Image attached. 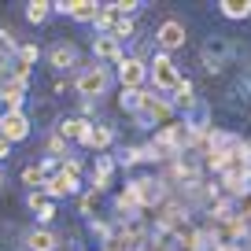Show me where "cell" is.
I'll list each match as a JSON object with an SVG mask.
<instances>
[{
  "mask_svg": "<svg viewBox=\"0 0 251 251\" xmlns=\"http://www.w3.org/2000/svg\"><path fill=\"white\" fill-rule=\"evenodd\" d=\"M111 81H115V71L93 59V63H85V67H78V74H74V93L81 96V103H93V100H100V96H107Z\"/></svg>",
  "mask_w": 251,
  "mask_h": 251,
  "instance_id": "6da1fadb",
  "label": "cell"
},
{
  "mask_svg": "<svg viewBox=\"0 0 251 251\" xmlns=\"http://www.w3.org/2000/svg\"><path fill=\"white\" fill-rule=\"evenodd\" d=\"M148 81H151V93H174V89L181 85V71H177V63H174V55L151 52V59H148Z\"/></svg>",
  "mask_w": 251,
  "mask_h": 251,
  "instance_id": "7a4b0ae2",
  "label": "cell"
},
{
  "mask_svg": "<svg viewBox=\"0 0 251 251\" xmlns=\"http://www.w3.org/2000/svg\"><path fill=\"white\" fill-rule=\"evenodd\" d=\"M137 126H170L174 118V103L166 100V96H155L151 89H144V100L141 107H137Z\"/></svg>",
  "mask_w": 251,
  "mask_h": 251,
  "instance_id": "3957f363",
  "label": "cell"
},
{
  "mask_svg": "<svg viewBox=\"0 0 251 251\" xmlns=\"http://www.w3.org/2000/svg\"><path fill=\"white\" fill-rule=\"evenodd\" d=\"M218 188H222V196H229V200H244V196H251V166H244V163H229V170H222L218 174Z\"/></svg>",
  "mask_w": 251,
  "mask_h": 251,
  "instance_id": "277c9868",
  "label": "cell"
},
{
  "mask_svg": "<svg viewBox=\"0 0 251 251\" xmlns=\"http://www.w3.org/2000/svg\"><path fill=\"white\" fill-rule=\"evenodd\" d=\"M129 188H133V196H137V203H141V211L163 207L166 196H170V185H166L163 177H133V181H129Z\"/></svg>",
  "mask_w": 251,
  "mask_h": 251,
  "instance_id": "5b68a950",
  "label": "cell"
},
{
  "mask_svg": "<svg viewBox=\"0 0 251 251\" xmlns=\"http://www.w3.org/2000/svg\"><path fill=\"white\" fill-rule=\"evenodd\" d=\"M115 78L122 89H144L148 85V63L137 59V55H122L115 63Z\"/></svg>",
  "mask_w": 251,
  "mask_h": 251,
  "instance_id": "8992f818",
  "label": "cell"
},
{
  "mask_svg": "<svg viewBox=\"0 0 251 251\" xmlns=\"http://www.w3.org/2000/svg\"><path fill=\"white\" fill-rule=\"evenodd\" d=\"M185 41H188V30H185L181 19H163V23H159V30H155V52L170 55L174 48H181Z\"/></svg>",
  "mask_w": 251,
  "mask_h": 251,
  "instance_id": "52a82bcc",
  "label": "cell"
},
{
  "mask_svg": "<svg viewBox=\"0 0 251 251\" xmlns=\"http://www.w3.org/2000/svg\"><path fill=\"white\" fill-rule=\"evenodd\" d=\"M52 11H55V15L74 19V23H96V15H100V4H96V0H55Z\"/></svg>",
  "mask_w": 251,
  "mask_h": 251,
  "instance_id": "ba28073f",
  "label": "cell"
},
{
  "mask_svg": "<svg viewBox=\"0 0 251 251\" xmlns=\"http://www.w3.org/2000/svg\"><path fill=\"white\" fill-rule=\"evenodd\" d=\"M81 188V177L78 174H67V170H59V174H52V177H45V185H41V192H45L48 200H63V196H74Z\"/></svg>",
  "mask_w": 251,
  "mask_h": 251,
  "instance_id": "9c48e42d",
  "label": "cell"
},
{
  "mask_svg": "<svg viewBox=\"0 0 251 251\" xmlns=\"http://www.w3.org/2000/svg\"><path fill=\"white\" fill-rule=\"evenodd\" d=\"M0 137L11 144H23L26 137H30V118H26V111H4L0 115Z\"/></svg>",
  "mask_w": 251,
  "mask_h": 251,
  "instance_id": "30bf717a",
  "label": "cell"
},
{
  "mask_svg": "<svg viewBox=\"0 0 251 251\" xmlns=\"http://www.w3.org/2000/svg\"><path fill=\"white\" fill-rule=\"evenodd\" d=\"M78 144L81 148H89V151H107L111 144H115V129L111 126H96V122H89L85 129H81V137H78Z\"/></svg>",
  "mask_w": 251,
  "mask_h": 251,
  "instance_id": "8fae6325",
  "label": "cell"
},
{
  "mask_svg": "<svg viewBox=\"0 0 251 251\" xmlns=\"http://www.w3.org/2000/svg\"><path fill=\"white\" fill-rule=\"evenodd\" d=\"M226 59H229V41L226 37H211L203 45V71L207 74H218L222 67H226Z\"/></svg>",
  "mask_w": 251,
  "mask_h": 251,
  "instance_id": "7c38bea8",
  "label": "cell"
},
{
  "mask_svg": "<svg viewBox=\"0 0 251 251\" xmlns=\"http://www.w3.org/2000/svg\"><path fill=\"white\" fill-rule=\"evenodd\" d=\"M26 89H30V85H23V81H15V78L8 74V78L0 81V107H4V111H23Z\"/></svg>",
  "mask_w": 251,
  "mask_h": 251,
  "instance_id": "4fadbf2b",
  "label": "cell"
},
{
  "mask_svg": "<svg viewBox=\"0 0 251 251\" xmlns=\"http://www.w3.org/2000/svg\"><path fill=\"white\" fill-rule=\"evenodd\" d=\"M48 63H52L55 71H74V67H81L78 63V45L74 41H59V45L48 48Z\"/></svg>",
  "mask_w": 251,
  "mask_h": 251,
  "instance_id": "5bb4252c",
  "label": "cell"
},
{
  "mask_svg": "<svg viewBox=\"0 0 251 251\" xmlns=\"http://www.w3.org/2000/svg\"><path fill=\"white\" fill-rule=\"evenodd\" d=\"M111 177H115V155H96V166H93V174H89V188H93V192H103V188L111 185Z\"/></svg>",
  "mask_w": 251,
  "mask_h": 251,
  "instance_id": "9a60e30c",
  "label": "cell"
},
{
  "mask_svg": "<svg viewBox=\"0 0 251 251\" xmlns=\"http://www.w3.org/2000/svg\"><path fill=\"white\" fill-rule=\"evenodd\" d=\"M170 103H174V111H185V118H188V111H200V100H196V85L188 78H181V85L170 93Z\"/></svg>",
  "mask_w": 251,
  "mask_h": 251,
  "instance_id": "2e32d148",
  "label": "cell"
},
{
  "mask_svg": "<svg viewBox=\"0 0 251 251\" xmlns=\"http://www.w3.org/2000/svg\"><path fill=\"white\" fill-rule=\"evenodd\" d=\"M122 41H115V37H93V59L96 63H103V67H107V63H118L122 59Z\"/></svg>",
  "mask_w": 251,
  "mask_h": 251,
  "instance_id": "e0dca14e",
  "label": "cell"
},
{
  "mask_svg": "<svg viewBox=\"0 0 251 251\" xmlns=\"http://www.w3.org/2000/svg\"><path fill=\"white\" fill-rule=\"evenodd\" d=\"M23 244H26V251H55L59 236H55L48 226H37V229H30V233H26Z\"/></svg>",
  "mask_w": 251,
  "mask_h": 251,
  "instance_id": "ac0fdd59",
  "label": "cell"
},
{
  "mask_svg": "<svg viewBox=\"0 0 251 251\" xmlns=\"http://www.w3.org/2000/svg\"><path fill=\"white\" fill-rule=\"evenodd\" d=\"M26 207H30V211L37 214V222H41V226H48V222L55 218V203L45 196V192H30V196H26Z\"/></svg>",
  "mask_w": 251,
  "mask_h": 251,
  "instance_id": "d6986e66",
  "label": "cell"
},
{
  "mask_svg": "<svg viewBox=\"0 0 251 251\" xmlns=\"http://www.w3.org/2000/svg\"><path fill=\"white\" fill-rule=\"evenodd\" d=\"M218 11L226 19H251V0H218Z\"/></svg>",
  "mask_w": 251,
  "mask_h": 251,
  "instance_id": "ffe728a7",
  "label": "cell"
},
{
  "mask_svg": "<svg viewBox=\"0 0 251 251\" xmlns=\"http://www.w3.org/2000/svg\"><path fill=\"white\" fill-rule=\"evenodd\" d=\"M85 126H89V118H59V126H55V133H59L63 141H78Z\"/></svg>",
  "mask_w": 251,
  "mask_h": 251,
  "instance_id": "44dd1931",
  "label": "cell"
},
{
  "mask_svg": "<svg viewBox=\"0 0 251 251\" xmlns=\"http://www.w3.org/2000/svg\"><path fill=\"white\" fill-rule=\"evenodd\" d=\"M233 214H236L233 200H229V196H218V200L211 203V226H222V222H229Z\"/></svg>",
  "mask_w": 251,
  "mask_h": 251,
  "instance_id": "7402d4cb",
  "label": "cell"
},
{
  "mask_svg": "<svg viewBox=\"0 0 251 251\" xmlns=\"http://www.w3.org/2000/svg\"><path fill=\"white\" fill-rule=\"evenodd\" d=\"M48 15H52V0H30V4H26V23L41 26Z\"/></svg>",
  "mask_w": 251,
  "mask_h": 251,
  "instance_id": "603a6c76",
  "label": "cell"
},
{
  "mask_svg": "<svg viewBox=\"0 0 251 251\" xmlns=\"http://www.w3.org/2000/svg\"><path fill=\"white\" fill-rule=\"evenodd\" d=\"M115 23H118V15L107 8V4H100V15H96V37H111V30H115Z\"/></svg>",
  "mask_w": 251,
  "mask_h": 251,
  "instance_id": "cb8c5ba5",
  "label": "cell"
},
{
  "mask_svg": "<svg viewBox=\"0 0 251 251\" xmlns=\"http://www.w3.org/2000/svg\"><path fill=\"white\" fill-rule=\"evenodd\" d=\"M141 100H144V89H122V93H118V107L129 111V115H137Z\"/></svg>",
  "mask_w": 251,
  "mask_h": 251,
  "instance_id": "d4e9b609",
  "label": "cell"
},
{
  "mask_svg": "<svg viewBox=\"0 0 251 251\" xmlns=\"http://www.w3.org/2000/svg\"><path fill=\"white\" fill-rule=\"evenodd\" d=\"M37 59H41V48H37V45H30V41H26V45H19L15 63H23V67H33Z\"/></svg>",
  "mask_w": 251,
  "mask_h": 251,
  "instance_id": "484cf974",
  "label": "cell"
},
{
  "mask_svg": "<svg viewBox=\"0 0 251 251\" xmlns=\"http://www.w3.org/2000/svg\"><path fill=\"white\" fill-rule=\"evenodd\" d=\"M23 185H30V192H41V185H45V170H41V166H26V170H23Z\"/></svg>",
  "mask_w": 251,
  "mask_h": 251,
  "instance_id": "4316f807",
  "label": "cell"
},
{
  "mask_svg": "<svg viewBox=\"0 0 251 251\" xmlns=\"http://www.w3.org/2000/svg\"><path fill=\"white\" fill-rule=\"evenodd\" d=\"M133 33H137V23H133V19H118L115 30H111V37H115V41H129Z\"/></svg>",
  "mask_w": 251,
  "mask_h": 251,
  "instance_id": "83f0119b",
  "label": "cell"
},
{
  "mask_svg": "<svg viewBox=\"0 0 251 251\" xmlns=\"http://www.w3.org/2000/svg\"><path fill=\"white\" fill-rule=\"evenodd\" d=\"M137 163H141V148H122L115 159V166H137Z\"/></svg>",
  "mask_w": 251,
  "mask_h": 251,
  "instance_id": "f1b7e54d",
  "label": "cell"
},
{
  "mask_svg": "<svg viewBox=\"0 0 251 251\" xmlns=\"http://www.w3.org/2000/svg\"><path fill=\"white\" fill-rule=\"evenodd\" d=\"M59 155H67V141L59 133H52L48 137V159H59Z\"/></svg>",
  "mask_w": 251,
  "mask_h": 251,
  "instance_id": "f546056e",
  "label": "cell"
},
{
  "mask_svg": "<svg viewBox=\"0 0 251 251\" xmlns=\"http://www.w3.org/2000/svg\"><path fill=\"white\" fill-rule=\"evenodd\" d=\"M96 200H100V192H93V188H89L85 196H81V214H93V211H96Z\"/></svg>",
  "mask_w": 251,
  "mask_h": 251,
  "instance_id": "4dcf8cb0",
  "label": "cell"
},
{
  "mask_svg": "<svg viewBox=\"0 0 251 251\" xmlns=\"http://www.w3.org/2000/svg\"><path fill=\"white\" fill-rule=\"evenodd\" d=\"M59 170L78 174V177H81V170H85V166H81V159H78V155H71V159H63V166H59Z\"/></svg>",
  "mask_w": 251,
  "mask_h": 251,
  "instance_id": "1f68e13d",
  "label": "cell"
},
{
  "mask_svg": "<svg viewBox=\"0 0 251 251\" xmlns=\"http://www.w3.org/2000/svg\"><path fill=\"white\" fill-rule=\"evenodd\" d=\"M11 148H15V144H11V141H4V137H0V163H4V159H11Z\"/></svg>",
  "mask_w": 251,
  "mask_h": 251,
  "instance_id": "d6a6232c",
  "label": "cell"
},
{
  "mask_svg": "<svg viewBox=\"0 0 251 251\" xmlns=\"http://www.w3.org/2000/svg\"><path fill=\"white\" fill-rule=\"evenodd\" d=\"M214 251H244V248H240V244H218Z\"/></svg>",
  "mask_w": 251,
  "mask_h": 251,
  "instance_id": "836d02e7",
  "label": "cell"
},
{
  "mask_svg": "<svg viewBox=\"0 0 251 251\" xmlns=\"http://www.w3.org/2000/svg\"><path fill=\"white\" fill-rule=\"evenodd\" d=\"M0 188H4V170H0Z\"/></svg>",
  "mask_w": 251,
  "mask_h": 251,
  "instance_id": "e575fe53",
  "label": "cell"
},
{
  "mask_svg": "<svg viewBox=\"0 0 251 251\" xmlns=\"http://www.w3.org/2000/svg\"><path fill=\"white\" fill-rule=\"evenodd\" d=\"M248 244H251V236H248ZM248 251H251V248H248Z\"/></svg>",
  "mask_w": 251,
  "mask_h": 251,
  "instance_id": "d590c367",
  "label": "cell"
},
{
  "mask_svg": "<svg viewBox=\"0 0 251 251\" xmlns=\"http://www.w3.org/2000/svg\"><path fill=\"white\" fill-rule=\"evenodd\" d=\"M0 115H4V107H0Z\"/></svg>",
  "mask_w": 251,
  "mask_h": 251,
  "instance_id": "8d00e7d4",
  "label": "cell"
}]
</instances>
